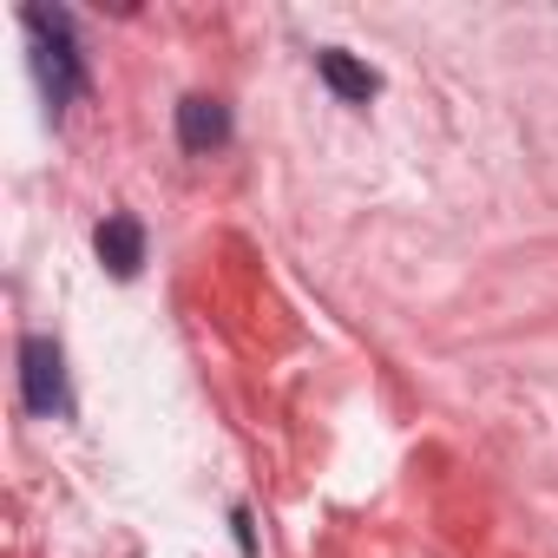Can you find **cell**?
Instances as JSON below:
<instances>
[{"instance_id": "cell-1", "label": "cell", "mask_w": 558, "mask_h": 558, "mask_svg": "<svg viewBox=\"0 0 558 558\" xmlns=\"http://www.w3.org/2000/svg\"><path fill=\"white\" fill-rule=\"evenodd\" d=\"M21 27H27V40H34V73H40V86H47V106L60 112V106L80 99V86H86L80 47H73V21H66V14H47V8H27Z\"/></svg>"}, {"instance_id": "cell-2", "label": "cell", "mask_w": 558, "mask_h": 558, "mask_svg": "<svg viewBox=\"0 0 558 558\" xmlns=\"http://www.w3.org/2000/svg\"><path fill=\"white\" fill-rule=\"evenodd\" d=\"M21 395H27V408H34V414H47V421L73 408L60 342H47V336H27V342H21Z\"/></svg>"}, {"instance_id": "cell-3", "label": "cell", "mask_w": 558, "mask_h": 558, "mask_svg": "<svg viewBox=\"0 0 558 558\" xmlns=\"http://www.w3.org/2000/svg\"><path fill=\"white\" fill-rule=\"evenodd\" d=\"M223 138H230V112H223V99L191 93V99L178 106V145H184V151H217Z\"/></svg>"}, {"instance_id": "cell-4", "label": "cell", "mask_w": 558, "mask_h": 558, "mask_svg": "<svg viewBox=\"0 0 558 558\" xmlns=\"http://www.w3.org/2000/svg\"><path fill=\"white\" fill-rule=\"evenodd\" d=\"M316 73H323V86L336 93V99H349V106H368L375 93H381V80L362 66V60H349L342 47H329V53H316Z\"/></svg>"}, {"instance_id": "cell-5", "label": "cell", "mask_w": 558, "mask_h": 558, "mask_svg": "<svg viewBox=\"0 0 558 558\" xmlns=\"http://www.w3.org/2000/svg\"><path fill=\"white\" fill-rule=\"evenodd\" d=\"M93 243H99V263H106L112 276H138V263H145V230H138V217H106Z\"/></svg>"}]
</instances>
